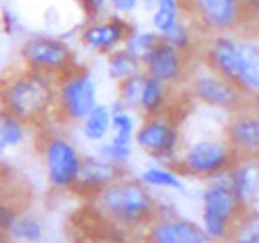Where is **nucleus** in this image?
Returning <instances> with one entry per match:
<instances>
[{"mask_svg":"<svg viewBox=\"0 0 259 243\" xmlns=\"http://www.w3.org/2000/svg\"><path fill=\"white\" fill-rule=\"evenodd\" d=\"M188 90H190V98L195 100L197 104L213 108V110H224L229 114L243 110L249 102V98L233 82H229L224 76H220L211 70L207 74L192 76Z\"/></svg>","mask_w":259,"mask_h":243,"instance_id":"obj_10","label":"nucleus"},{"mask_svg":"<svg viewBox=\"0 0 259 243\" xmlns=\"http://www.w3.org/2000/svg\"><path fill=\"white\" fill-rule=\"evenodd\" d=\"M98 104V88L92 74L76 66L56 82L54 120L58 124H80Z\"/></svg>","mask_w":259,"mask_h":243,"instance_id":"obj_6","label":"nucleus"},{"mask_svg":"<svg viewBox=\"0 0 259 243\" xmlns=\"http://www.w3.org/2000/svg\"><path fill=\"white\" fill-rule=\"evenodd\" d=\"M108 2L110 0H80V6L84 10V14L88 16V20H96Z\"/></svg>","mask_w":259,"mask_h":243,"instance_id":"obj_31","label":"nucleus"},{"mask_svg":"<svg viewBox=\"0 0 259 243\" xmlns=\"http://www.w3.org/2000/svg\"><path fill=\"white\" fill-rule=\"evenodd\" d=\"M146 239L152 243H205L209 241L201 223L180 217L178 213H165L160 204L158 217L146 229Z\"/></svg>","mask_w":259,"mask_h":243,"instance_id":"obj_13","label":"nucleus"},{"mask_svg":"<svg viewBox=\"0 0 259 243\" xmlns=\"http://www.w3.org/2000/svg\"><path fill=\"white\" fill-rule=\"evenodd\" d=\"M152 2L156 4V10L152 14V24L156 32L163 34L184 18L180 0H152Z\"/></svg>","mask_w":259,"mask_h":243,"instance_id":"obj_24","label":"nucleus"},{"mask_svg":"<svg viewBox=\"0 0 259 243\" xmlns=\"http://www.w3.org/2000/svg\"><path fill=\"white\" fill-rule=\"evenodd\" d=\"M2 150H6V148H4V144H2V138H0V152H2Z\"/></svg>","mask_w":259,"mask_h":243,"instance_id":"obj_37","label":"nucleus"},{"mask_svg":"<svg viewBox=\"0 0 259 243\" xmlns=\"http://www.w3.org/2000/svg\"><path fill=\"white\" fill-rule=\"evenodd\" d=\"M90 201L108 225L124 233H146L150 223L158 217L160 208L146 183L140 178H130L124 174L108 183Z\"/></svg>","mask_w":259,"mask_h":243,"instance_id":"obj_2","label":"nucleus"},{"mask_svg":"<svg viewBox=\"0 0 259 243\" xmlns=\"http://www.w3.org/2000/svg\"><path fill=\"white\" fill-rule=\"evenodd\" d=\"M142 70H144L142 62L138 60L134 54H130L124 46L108 54V74H110V78L114 82L126 80L130 76L142 72Z\"/></svg>","mask_w":259,"mask_h":243,"instance_id":"obj_21","label":"nucleus"},{"mask_svg":"<svg viewBox=\"0 0 259 243\" xmlns=\"http://www.w3.org/2000/svg\"><path fill=\"white\" fill-rule=\"evenodd\" d=\"M24 128L26 126L18 118L0 112V138L4 148H16L24 140Z\"/></svg>","mask_w":259,"mask_h":243,"instance_id":"obj_28","label":"nucleus"},{"mask_svg":"<svg viewBox=\"0 0 259 243\" xmlns=\"http://www.w3.org/2000/svg\"><path fill=\"white\" fill-rule=\"evenodd\" d=\"M144 80H146V72H138L134 76H130L126 80L116 82L118 86V100L124 102V106L128 110H140V100H142V90H144Z\"/></svg>","mask_w":259,"mask_h":243,"instance_id":"obj_25","label":"nucleus"},{"mask_svg":"<svg viewBox=\"0 0 259 243\" xmlns=\"http://www.w3.org/2000/svg\"><path fill=\"white\" fill-rule=\"evenodd\" d=\"M224 180L229 183L237 199L249 210L259 195V159H237L231 170L224 174Z\"/></svg>","mask_w":259,"mask_h":243,"instance_id":"obj_17","label":"nucleus"},{"mask_svg":"<svg viewBox=\"0 0 259 243\" xmlns=\"http://www.w3.org/2000/svg\"><path fill=\"white\" fill-rule=\"evenodd\" d=\"M235 161L237 155L226 138H203L184 148L167 166L180 176L211 182L229 172Z\"/></svg>","mask_w":259,"mask_h":243,"instance_id":"obj_4","label":"nucleus"},{"mask_svg":"<svg viewBox=\"0 0 259 243\" xmlns=\"http://www.w3.org/2000/svg\"><path fill=\"white\" fill-rule=\"evenodd\" d=\"M136 146L150 157L169 164L182 146V134H180V118L174 112V106L156 116H146L142 124L136 128L134 136Z\"/></svg>","mask_w":259,"mask_h":243,"instance_id":"obj_7","label":"nucleus"},{"mask_svg":"<svg viewBox=\"0 0 259 243\" xmlns=\"http://www.w3.org/2000/svg\"><path fill=\"white\" fill-rule=\"evenodd\" d=\"M231 82L247 98L259 94V42L255 38H239Z\"/></svg>","mask_w":259,"mask_h":243,"instance_id":"obj_16","label":"nucleus"},{"mask_svg":"<svg viewBox=\"0 0 259 243\" xmlns=\"http://www.w3.org/2000/svg\"><path fill=\"white\" fill-rule=\"evenodd\" d=\"M100 155L120 168H124L128 164L130 155H132V144H122V142H116V140H108L100 146Z\"/></svg>","mask_w":259,"mask_h":243,"instance_id":"obj_30","label":"nucleus"},{"mask_svg":"<svg viewBox=\"0 0 259 243\" xmlns=\"http://www.w3.org/2000/svg\"><path fill=\"white\" fill-rule=\"evenodd\" d=\"M224 138L237 159H259V116L247 106L231 114L224 128Z\"/></svg>","mask_w":259,"mask_h":243,"instance_id":"obj_14","label":"nucleus"},{"mask_svg":"<svg viewBox=\"0 0 259 243\" xmlns=\"http://www.w3.org/2000/svg\"><path fill=\"white\" fill-rule=\"evenodd\" d=\"M20 60L26 68L46 74L54 80H60L78 66L74 50L64 40L50 36L28 38L20 48Z\"/></svg>","mask_w":259,"mask_h":243,"instance_id":"obj_9","label":"nucleus"},{"mask_svg":"<svg viewBox=\"0 0 259 243\" xmlns=\"http://www.w3.org/2000/svg\"><path fill=\"white\" fill-rule=\"evenodd\" d=\"M54 78L22 66L0 74V112L10 114L30 128H42L54 120Z\"/></svg>","mask_w":259,"mask_h":243,"instance_id":"obj_1","label":"nucleus"},{"mask_svg":"<svg viewBox=\"0 0 259 243\" xmlns=\"http://www.w3.org/2000/svg\"><path fill=\"white\" fill-rule=\"evenodd\" d=\"M243 2H247V0H243Z\"/></svg>","mask_w":259,"mask_h":243,"instance_id":"obj_38","label":"nucleus"},{"mask_svg":"<svg viewBox=\"0 0 259 243\" xmlns=\"http://www.w3.org/2000/svg\"><path fill=\"white\" fill-rule=\"evenodd\" d=\"M192 54L178 50L162 38V42L152 50V54L142 62V68L148 76L178 88L192 78Z\"/></svg>","mask_w":259,"mask_h":243,"instance_id":"obj_11","label":"nucleus"},{"mask_svg":"<svg viewBox=\"0 0 259 243\" xmlns=\"http://www.w3.org/2000/svg\"><path fill=\"white\" fill-rule=\"evenodd\" d=\"M140 180L146 183L150 189L156 187V189H182V176L169 168L167 164L165 166H150L146 168L142 174H140Z\"/></svg>","mask_w":259,"mask_h":243,"instance_id":"obj_23","label":"nucleus"},{"mask_svg":"<svg viewBox=\"0 0 259 243\" xmlns=\"http://www.w3.org/2000/svg\"><path fill=\"white\" fill-rule=\"evenodd\" d=\"M247 108L251 110V112H255L259 116V94L257 96H253V98H249V102H247Z\"/></svg>","mask_w":259,"mask_h":243,"instance_id":"obj_33","label":"nucleus"},{"mask_svg":"<svg viewBox=\"0 0 259 243\" xmlns=\"http://www.w3.org/2000/svg\"><path fill=\"white\" fill-rule=\"evenodd\" d=\"M233 239L241 243H259V215L247 210L235 227Z\"/></svg>","mask_w":259,"mask_h":243,"instance_id":"obj_29","label":"nucleus"},{"mask_svg":"<svg viewBox=\"0 0 259 243\" xmlns=\"http://www.w3.org/2000/svg\"><path fill=\"white\" fill-rule=\"evenodd\" d=\"M162 38L165 42H169L171 46H176L178 50H182L186 54H192V56L195 54V50L199 48V34L195 32V28L186 18H182L174 28L163 32Z\"/></svg>","mask_w":259,"mask_h":243,"instance_id":"obj_22","label":"nucleus"},{"mask_svg":"<svg viewBox=\"0 0 259 243\" xmlns=\"http://www.w3.org/2000/svg\"><path fill=\"white\" fill-rule=\"evenodd\" d=\"M245 4H247V8H249L251 16H259V0H247Z\"/></svg>","mask_w":259,"mask_h":243,"instance_id":"obj_34","label":"nucleus"},{"mask_svg":"<svg viewBox=\"0 0 259 243\" xmlns=\"http://www.w3.org/2000/svg\"><path fill=\"white\" fill-rule=\"evenodd\" d=\"M186 20L199 36L231 34L251 20L243 0H180Z\"/></svg>","mask_w":259,"mask_h":243,"instance_id":"obj_5","label":"nucleus"},{"mask_svg":"<svg viewBox=\"0 0 259 243\" xmlns=\"http://www.w3.org/2000/svg\"><path fill=\"white\" fill-rule=\"evenodd\" d=\"M40 155L50 187L58 191H74L84 161L80 150L62 136L48 134L40 144Z\"/></svg>","mask_w":259,"mask_h":243,"instance_id":"obj_8","label":"nucleus"},{"mask_svg":"<svg viewBox=\"0 0 259 243\" xmlns=\"http://www.w3.org/2000/svg\"><path fill=\"white\" fill-rule=\"evenodd\" d=\"M4 176H6V170H4V168H2V166H0V180H2V178H4Z\"/></svg>","mask_w":259,"mask_h":243,"instance_id":"obj_36","label":"nucleus"},{"mask_svg":"<svg viewBox=\"0 0 259 243\" xmlns=\"http://www.w3.org/2000/svg\"><path fill=\"white\" fill-rule=\"evenodd\" d=\"M122 168L100 157H84L82 161V170H80V178L74 185V193L92 199L96 193H100L108 183H112L114 180H118L122 176Z\"/></svg>","mask_w":259,"mask_h":243,"instance_id":"obj_15","label":"nucleus"},{"mask_svg":"<svg viewBox=\"0 0 259 243\" xmlns=\"http://www.w3.org/2000/svg\"><path fill=\"white\" fill-rule=\"evenodd\" d=\"M110 4L118 14H130L138 8V0H110Z\"/></svg>","mask_w":259,"mask_h":243,"instance_id":"obj_32","label":"nucleus"},{"mask_svg":"<svg viewBox=\"0 0 259 243\" xmlns=\"http://www.w3.org/2000/svg\"><path fill=\"white\" fill-rule=\"evenodd\" d=\"M8 235L12 239H20V241H40L44 231H42V223L38 217L22 213L16 217V221L8 229Z\"/></svg>","mask_w":259,"mask_h":243,"instance_id":"obj_27","label":"nucleus"},{"mask_svg":"<svg viewBox=\"0 0 259 243\" xmlns=\"http://www.w3.org/2000/svg\"><path fill=\"white\" fill-rule=\"evenodd\" d=\"M112 140L122 142V144H134V136H136V122L128 108L124 106V102L116 100L112 106Z\"/></svg>","mask_w":259,"mask_h":243,"instance_id":"obj_20","label":"nucleus"},{"mask_svg":"<svg viewBox=\"0 0 259 243\" xmlns=\"http://www.w3.org/2000/svg\"><path fill=\"white\" fill-rule=\"evenodd\" d=\"M80 124L88 142H104L112 132V108L106 104H96Z\"/></svg>","mask_w":259,"mask_h":243,"instance_id":"obj_19","label":"nucleus"},{"mask_svg":"<svg viewBox=\"0 0 259 243\" xmlns=\"http://www.w3.org/2000/svg\"><path fill=\"white\" fill-rule=\"evenodd\" d=\"M247 208L237 199L224 176L211 180L201 195V227L209 241L233 239L235 227Z\"/></svg>","mask_w":259,"mask_h":243,"instance_id":"obj_3","label":"nucleus"},{"mask_svg":"<svg viewBox=\"0 0 259 243\" xmlns=\"http://www.w3.org/2000/svg\"><path fill=\"white\" fill-rule=\"evenodd\" d=\"M136 30L124 16H108L90 20L80 34V42L98 54L108 56L110 52L122 48L132 32Z\"/></svg>","mask_w":259,"mask_h":243,"instance_id":"obj_12","label":"nucleus"},{"mask_svg":"<svg viewBox=\"0 0 259 243\" xmlns=\"http://www.w3.org/2000/svg\"><path fill=\"white\" fill-rule=\"evenodd\" d=\"M160 42H162V34H160V32H156V30H152V32L134 30L132 32V36L126 40L124 48L128 50L130 54H134L140 62H144L150 54H152V50H154Z\"/></svg>","mask_w":259,"mask_h":243,"instance_id":"obj_26","label":"nucleus"},{"mask_svg":"<svg viewBox=\"0 0 259 243\" xmlns=\"http://www.w3.org/2000/svg\"><path fill=\"white\" fill-rule=\"evenodd\" d=\"M8 239H10V235L4 233V231H0V241H8Z\"/></svg>","mask_w":259,"mask_h":243,"instance_id":"obj_35","label":"nucleus"},{"mask_svg":"<svg viewBox=\"0 0 259 243\" xmlns=\"http://www.w3.org/2000/svg\"><path fill=\"white\" fill-rule=\"evenodd\" d=\"M174 86L165 84L158 78H152L146 74L144 80V90H142V100H140V114L146 116H156L163 114L174 106Z\"/></svg>","mask_w":259,"mask_h":243,"instance_id":"obj_18","label":"nucleus"}]
</instances>
